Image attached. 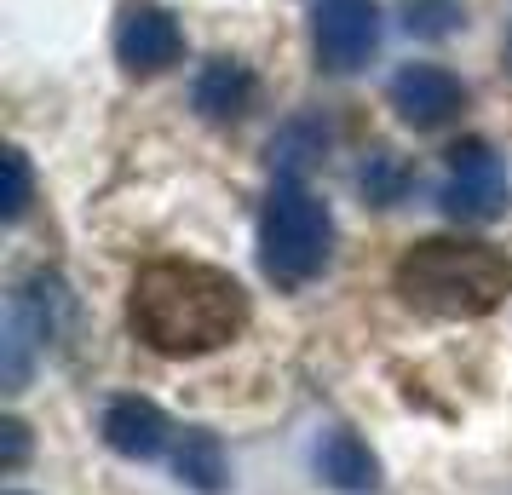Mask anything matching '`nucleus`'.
Returning <instances> with one entry per match:
<instances>
[{"instance_id":"obj_1","label":"nucleus","mask_w":512,"mask_h":495,"mask_svg":"<svg viewBox=\"0 0 512 495\" xmlns=\"http://www.w3.org/2000/svg\"><path fill=\"white\" fill-rule=\"evenodd\" d=\"M127 323L150 352L162 357H202L219 352L225 340L248 323V294L236 277L190 260H156L139 271L127 294Z\"/></svg>"},{"instance_id":"obj_2","label":"nucleus","mask_w":512,"mask_h":495,"mask_svg":"<svg viewBox=\"0 0 512 495\" xmlns=\"http://www.w3.org/2000/svg\"><path fill=\"white\" fill-rule=\"evenodd\" d=\"M392 283L403 306L426 311V317H484L512 294V260L489 242L432 236L397 260Z\"/></svg>"},{"instance_id":"obj_3","label":"nucleus","mask_w":512,"mask_h":495,"mask_svg":"<svg viewBox=\"0 0 512 495\" xmlns=\"http://www.w3.org/2000/svg\"><path fill=\"white\" fill-rule=\"evenodd\" d=\"M334 254V219L300 179H277L259 213V265L277 288H305Z\"/></svg>"},{"instance_id":"obj_4","label":"nucleus","mask_w":512,"mask_h":495,"mask_svg":"<svg viewBox=\"0 0 512 495\" xmlns=\"http://www.w3.org/2000/svg\"><path fill=\"white\" fill-rule=\"evenodd\" d=\"M512 202L507 162L495 156L489 139H461L449 150V179H443V213L461 225H489Z\"/></svg>"},{"instance_id":"obj_5","label":"nucleus","mask_w":512,"mask_h":495,"mask_svg":"<svg viewBox=\"0 0 512 495\" xmlns=\"http://www.w3.org/2000/svg\"><path fill=\"white\" fill-rule=\"evenodd\" d=\"M311 47H317V64L334 75L363 70L380 52V6L374 0H323L317 24H311Z\"/></svg>"},{"instance_id":"obj_6","label":"nucleus","mask_w":512,"mask_h":495,"mask_svg":"<svg viewBox=\"0 0 512 495\" xmlns=\"http://www.w3.org/2000/svg\"><path fill=\"white\" fill-rule=\"evenodd\" d=\"M392 110L403 127L415 133H438L466 110V87L461 75H449L443 64H403L392 75Z\"/></svg>"},{"instance_id":"obj_7","label":"nucleus","mask_w":512,"mask_h":495,"mask_svg":"<svg viewBox=\"0 0 512 495\" xmlns=\"http://www.w3.org/2000/svg\"><path fill=\"white\" fill-rule=\"evenodd\" d=\"M185 52V35L167 18L162 6H127L116 24V58L133 75H162L167 64H179Z\"/></svg>"},{"instance_id":"obj_8","label":"nucleus","mask_w":512,"mask_h":495,"mask_svg":"<svg viewBox=\"0 0 512 495\" xmlns=\"http://www.w3.org/2000/svg\"><path fill=\"white\" fill-rule=\"evenodd\" d=\"M190 104H196L208 121H219V127H225V121H242L248 104H254V70L236 64V58H208V64L196 70Z\"/></svg>"},{"instance_id":"obj_9","label":"nucleus","mask_w":512,"mask_h":495,"mask_svg":"<svg viewBox=\"0 0 512 495\" xmlns=\"http://www.w3.org/2000/svg\"><path fill=\"white\" fill-rule=\"evenodd\" d=\"M104 444L127 461H156L167 444V415L144 398H116L104 409Z\"/></svg>"},{"instance_id":"obj_10","label":"nucleus","mask_w":512,"mask_h":495,"mask_svg":"<svg viewBox=\"0 0 512 495\" xmlns=\"http://www.w3.org/2000/svg\"><path fill=\"white\" fill-rule=\"evenodd\" d=\"M317 472H323L334 490H346V495L380 490V461H374L369 444H363L357 432H346V426H334L323 444H317Z\"/></svg>"},{"instance_id":"obj_11","label":"nucleus","mask_w":512,"mask_h":495,"mask_svg":"<svg viewBox=\"0 0 512 495\" xmlns=\"http://www.w3.org/2000/svg\"><path fill=\"white\" fill-rule=\"evenodd\" d=\"M173 472H179V478H185L196 495H225V478H231L219 438H213V432H202V426H185V432H179Z\"/></svg>"},{"instance_id":"obj_12","label":"nucleus","mask_w":512,"mask_h":495,"mask_svg":"<svg viewBox=\"0 0 512 495\" xmlns=\"http://www.w3.org/2000/svg\"><path fill=\"white\" fill-rule=\"evenodd\" d=\"M317 162H328V133L317 121L300 116L271 139V167H277V179H305Z\"/></svg>"},{"instance_id":"obj_13","label":"nucleus","mask_w":512,"mask_h":495,"mask_svg":"<svg viewBox=\"0 0 512 495\" xmlns=\"http://www.w3.org/2000/svg\"><path fill=\"white\" fill-rule=\"evenodd\" d=\"M357 185H363V196H369V202L392 208L397 196H403V190L415 185V173H409V167L397 162L392 150H374L369 162H363V173H357Z\"/></svg>"},{"instance_id":"obj_14","label":"nucleus","mask_w":512,"mask_h":495,"mask_svg":"<svg viewBox=\"0 0 512 495\" xmlns=\"http://www.w3.org/2000/svg\"><path fill=\"white\" fill-rule=\"evenodd\" d=\"M466 24L461 0H403V29L420 35V41H443Z\"/></svg>"},{"instance_id":"obj_15","label":"nucleus","mask_w":512,"mask_h":495,"mask_svg":"<svg viewBox=\"0 0 512 495\" xmlns=\"http://www.w3.org/2000/svg\"><path fill=\"white\" fill-rule=\"evenodd\" d=\"M0 167H6V202H0V213H6V219H24V208H29V156L24 150H6Z\"/></svg>"},{"instance_id":"obj_16","label":"nucleus","mask_w":512,"mask_h":495,"mask_svg":"<svg viewBox=\"0 0 512 495\" xmlns=\"http://www.w3.org/2000/svg\"><path fill=\"white\" fill-rule=\"evenodd\" d=\"M0 444H6L0 449V467L18 472L24 467V455H29V426L24 421H0Z\"/></svg>"},{"instance_id":"obj_17","label":"nucleus","mask_w":512,"mask_h":495,"mask_svg":"<svg viewBox=\"0 0 512 495\" xmlns=\"http://www.w3.org/2000/svg\"><path fill=\"white\" fill-rule=\"evenodd\" d=\"M507 58H512V41H507Z\"/></svg>"}]
</instances>
